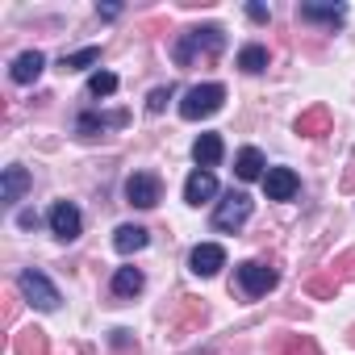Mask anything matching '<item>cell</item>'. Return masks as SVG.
<instances>
[{"label":"cell","mask_w":355,"mask_h":355,"mask_svg":"<svg viewBox=\"0 0 355 355\" xmlns=\"http://www.w3.org/2000/svg\"><path fill=\"white\" fill-rule=\"evenodd\" d=\"M167 101H171V88H155V92L146 96V109H150V113H163Z\"/></svg>","instance_id":"f1b7e54d"},{"label":"cell","mask_w":355,"mask_h":355,"mask_svg":"<svg viewBox=\"0 0 355 355\" xmlns=\"http://www.w3.org/2000/svg\"><path fill=\"white\" fill-rule=\"evenodd\" d=\"M13 355H51V338L42 326H26L13 334Z\"/></svg>","instance_id":"8fae6325"},{"label":"cell","mask_w":355,"mask_h":355,"mask_svg":"<svg viewBox=\"0 0 355 355\" xmlns=\"http://www.w3.org/2000/svg\"><path fill=\"white\" fill-rule=\"evenodd\" d=\"M347 343H351V347H355V326H351V334H347Z\"/></svg>","instance_id":"d6a6232c"},{"label":"cell","mask_w":355,"mask_h":355,"mask_svg":"<svg viewBox=\"0 0 355 355\" xmlns=\"http://www.w3.org/2000/svg\"><path fill=\"white\" fill-rule=\"evenodd\" d=\"M301 17L305 21H326V26H338L347 17L343 5H301Z\"/></svg>","instance_id":"44dd1931"},{"label":"cell","mask_w":355,"mask_h":355,"mask_svg":"<svg viewBox=\"0 0 355 355\" xmlns=\"http://www.w3.org/2000/svg\"><path fill=\"white\" fill-rule=\"evenodd\" d=\"M80 226H84V218H80V209H76L71 201H59V205L51 209V230H55V239L71 243V239H80Z\"/></svg>","instance_id":"ba28073f"},{"label":"cell","mask_w":355,"mask_h":355,"mask_svg":"<svg viewBox=\"0 0 355 355\" xmlns=\"http://www.w3.org/2000/svg\"><path fill=\"white\" fill-rule=\"evenodd\" d=\"M263 193H268V201H293L297 197V171L293 167H268Z\"/></svg>","instance_id":"52a82bcc"},{"label":"cell","mask_w":355,"mask_h":355,"mask_svg":"<svg viewBox=\"0 0 355 355\" xmlns=\"http://www.w3.org/2000/svg\"><path fill=\"white\" fill-rule=\"evenodd\" d=\"M214 193H218V180H214V171L197 167V171L189 175V184H184V201H189V205H205Z\"/></svg>","instance_id":"7c38bea8"},{"label":"cell","mask_w":355,"mask_h":355,"mask_svg":"<svg viewBox=\"0 0 355 355\" xmlns=\"http://www.w3.org/2000/svg\"><path fill=\"white\" fill-rule=\"evenodd\" d=\"M88 92H92V96H113V92H117V76H113V71H96V76L88 80Z\"/></svg>","instance_id":"484cf974"},{"label":"cell","mask_w":355,"mask_h":355,"mask_svg":"<svg viewBox=\"0 0 355 355\" xmlns=\"http://www.w3.org/2000/svg\"><path fill=\"white\" fill-rule=\"evenodd\" d=\"M276 280H280V276H276L268 263H255V259L239 263V288H243L247 297H263V293H272Z\"/></svg>","instance_id":"5b68a950"},{"label":"cell","mask_w":355,"mask_h":355,"mask_svg":"<svg viewBox=\"0 0 355 355\" xmlns=\"http://www.w3.org/2000/svg\"><path fill=\"white\" fill-rule=\"evenodd\" d=\"M239 67L251 71V76L263 71V67H268V51H263V46H243V51H239Z\"/></svg>","instance_id":"cb8c5ba5"},{"label":"cell","mask_w":355,"mask_h":355,"mask_svg":"<svg viewBox=\"0 0 355 355\" xmlns=\"http://www.w3.org/2000/svg\"><path fill=\"white\" fill-rule=\"evenodd\" d=\"M272 355H322V351H318V343L309 334H276Z\"/></svg>","instance_id":"4fadbf2b"},{"label":"cell","mask_w":355,"mask_h":355,"mask_svg":"<svg viewBox=\"0 0 355 355\" xmlns=\"http://www.w3.org/2000/svg\"><path fill=\"white\" fill-rule=\"evenodd\" d=\"M30 189V171L26 167H5V189H0V201H5V205H17L21 201V193Z\"/></svg>","instance_id":"5bb4252c"},{"label":"cell","mask_w":355,"mask_h":355,"mask_svg":"<svg viewBox=\"0 0 355 355\" xmlns=\"http://www.w3.org/2000/svg\"><path fill=\"white\" fill-rule=\"evenodd\" d=\"M42 67H46L42 51H26V55H17V63H13V80H17V84H34V80L42 76Z\"/></svg>","instance_id":"9a60e30c"},{"label":"cell","mask_w":355,"mask_h":355,"mask_svg":"<svg viewBox=\"0 0 355 355\" xmlns=\"http://www.w3.org/2000/svg\"><path fill=\"white\" fill-rule=\"evenodd\" d=\"M17 288L26 293V301H30L34 309H46V313H51V309H59V288H55L38 268H26V272H21V280H17Z\"/></svg>","instance_id":"3957f363"},{"label":"cell","mask_w":355,"mask_h":355,"mask_svg":"<svg viewBox=\"0 0 355 355\" xmlns=\"http://www.w3.org/2000/svg\"><path fill=\"white\" fill-rule=\"evenodd\" d=\"M101 59V51L96 46H84V51H76V55H63V71H80V67H92Z\"/></svg>","instance_id":"d4e9b609"},{"label":"cell","mask_w":355,"mask_h":355,"mask_svg":"<svg viewBox=\"0 0 355 355\" xmlns=\"http://www.w3.org/2000/svg\"><path fill=\"white\" fill-rule=\"evenodd\" d=\"M222 101H226V88H222V84H197V88L184 92V101H180V117H184V121L214 117V113L222 109Z\"/></svg>","instance_id":"7a4b0ae2"},{"label":"cell","mask_w":355,"mask_h":355,"mask_svg":"<svg viewBox=\"0 0 355 355\" xmlns=\"http://www.w3.org/2000/svg\"><path fill=\"white\" fill-rule=\"evenodd\" d=\"M205 322V305L197 301V297H184V318L175 322V334H189L193 326H201Z\"/></svg>","instance_id":"603a6c76"},{"label":"cell","mask_w":355,"mask_h":355,"mask_svg":"<svg viewBox=\"0 0 355 355\" xmlns=\"http://www.w3.org/2000/svg\"><path fill=\"white\" fill-rule=\"evenodd\" d=\"M113 293H117V297H138V293H142V272H138V268H117Z\"/></svg>","instance_id":"7402d4cb"},{"label":"cell","mask_w":355,"mask_h":355,"mask_svg":"<svg viewBox=\"0 0 355 355\" xmlns=\"http://www.w3.org/2000/svg\"><path fill=\"white\" fill-rule=\"evenodd\" d=\"M150 243V234L142 230V226H117V234H113V247L121 251V255H134V251H142Z\"/></svg>","instance_id":"e0dca14e"},{"label":"cell","mask_w":355,"mask_h":355,"mask_svg":"<svg viewBox=\"0 0 355 355\" xmlns=\"http://www.w3.org/2000/svg\"><path fill=\"white\" fill-rule=\"evenodd\" d=\"M13 313H17V301H13V297L5 293V322H13Z\"/></svg>","instance_id":"4dcf8cb0"},{"label":"cell","mask_w":355,"mask_h":355,"mask_svg":"<svg viewBox=\"0 0 355 355\" xmlns=\"http://www.w3.org/2000/svg\"><path fill=\"white\" fill-rule=\"evenodd\" d=\"M330 125H334V117H330L326 105H309V109L297 117V134H301V138H326Z\"/></svg>","instance_id":"30bf717a"},{"label":"cell","mask_w":355,"mask_h":355,"mask_svg":"<svg viewBox=\"0 0 355 355\" xmlns=\"http://www.w3.org/2000/svg\"><path fill=\"white\" fill-rule=\"evenodd\" d=\"M305 293H309L313 301H334V297H338V280H334L330 272H318V276L305 280Z\"/></svg>","instance_id":"ffe728a7"},{"label":"cell","mask_w":355,"mask_h":355,"mask_svg":"<svg viewBox=\"0 0 355 355\" xmlns=\"http://www.w3.org/2000/svg\"><path fill=\"white\" fill-rule=\"evenodd\" d=\"M159 193H163V184H159L155 171H134L130 180H125V197H130V205H138V209H155V205H159Z\"/></svg>","instance_id":"277c9868"},{"label":"cell","mask_w":355,"mask_h":355,"mask_svg":"<svg viewBox=\"0 0 355 355\" xmlns=\"http://www.w3.org/2000/svg\"><path fill=\"white\" fill-rule=\"evenodd\" d=\"M326 272H330V276H334L338 284H343L347 276H355V247H351V251H343V255H338V259H334V263H330Z\"/></svg>","instance_id":"4316f807"},{"label":"cell","mask_w":355,"mask_h":355,"mask_svg":"<svg viewBox=\"0 0 355 355\" xmlns=\"http://www.w3.org/2000/svg\"><path fill=\"white\" fill-rule=\"evenodd\" d=\"M343 189H347V193L355 189V171H347V175H343Z\"/></svg>","instance_id":"1f68e13d"},{"label":"cell","mask_w":355,"mask_h":355,"mask_svg":"<svg viewBox=\"0 0 355 355\" xmlns=\"http://www.w3.org/2000/svg\"><path fill=\"white\" fill-rule=\"evenodd\" d=\"M121 121H125V113H101V117L96 113H84L80 117V138H96L105 125H121Z\"/></svg>","instance_id":"d6986e66"},{"label":"cell","mask_w":355,"mask_h":355,"mask_svg":"<svg viewBox=\"0 0 355 355\" xmlns=\"http://www.w3.org/2000/svg\"><path fill=\"white\" fill-rule=\"evenodd\" d=\"M193 159H197V167H214L218 159H222V138L218 134H201L197 142H193Z\"/></svg>","instance_id":"2e32d148"},{"label":"cell","mask_w":355,"mask_h":355,"mask_svg":"<svg viewBox=\"0 0 355 355\" xmlns=\"http://www.w3.org/2000/svg\"><path fill=\"white\" fill-rule=\"evenodd\" d=\"M113 347L117 355H138V343L130 338V330H113Z\"/></svg>","instance_id":"83f0119b"},{"label":"cell","mask_w":355,"mask_h":355,"mask_svg":"<svg viewBox=\"0 0 355 355\" xmlns=\"http://www.w3.org/2000/svg\"><path fill=\"white\" fill-rule=\"evenodd\" d=\"M234 171H239V180H259L263 175V155L255 146H243L239 159H234Z\"/></svg>","instance_id":"ac0fdd59"},{"label":"cell","mask_w":355,"mask_h":355,"mask_svg":"<svg viewBox=\"0 0 355 355\" xmlns=\"http://www.w3.org/2000/svg\"><path fill=\"white\" fill-rule=\"evenodd\" d=\"M226 46V30L222 26H197L189 34H180L175 42V63H193V59H214Z\"/></svg>","instance_id":"6da1fadb"},{"label":"cell","mask_w":355,"mask_h":355,"mask_svg":"<svg viewBox=\"0 0 355 355\" xmlns=\"http://www.w3.org/2000/svg\"><path fill=\"white\" fill-rule=\"evenodd\" d=\"M247 17H251V21H268V17H272V13H268V9H263V5H247Z\"/></svg>","instance_id":"f546056e"},{"label":"cell","mask_w":355,"mask_h":355,"mask_svg":"<svg viewBox=\"0 0 355 355\" xmlns=\"http://www.w3.org/2000/svg\"><path fill=\"white\" fill-rule=\"evenodd\" d=\"M189 268H193L197 276H218V272L226 268V251H222L218 243H201V247H193Z\"/></svg>","instance_id":"9c48e42d"},{"label":"cell","mask_w":355,"mask_h":355,"mask_svg":"<svg viewBox=\"0 0 355 355\" xmlns=\"http://www.w3.org/2000/svg\"><path fill=\"white\" fill-rule=\"evenodd\" d=\"M247 218H251V197H247V193H230V197L218 205L214 226H218V230H239Z\"/></svg>","instance_id":"8992f818"}]
</instances>
